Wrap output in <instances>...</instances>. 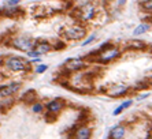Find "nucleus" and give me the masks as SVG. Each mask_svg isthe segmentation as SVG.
I'll return each instance as SVG.
<instances>
[{"label": "nucleus", "mask_w": 152, "mask_h": 139, "mask_svg": "<svg viewBox=\"0 0 152 139\" xmlns=\"http://www.w3.org/2000/svg\"><path fill=\"white\" fill-rule=\"evenodd\" d=\"M119 55H121L119 49L115 48V47H112V48H110V49H107V51L100 52V55H99L97 60H99L100 63H108V61H111V60L116 59Z\"/></svg>", "instance_id": "nucleus-1"}, {"label": "nucleus", "mask_w": 152, "mask_h": 139, "mask_svg": "<svg viewBox=\"0 0 152 139\" xmlns=\"http://www.w3.org/2000/svg\"><path fill=\"white\" fill-rule=\"evenodd\" d=\"M6 66L14 72L24 71L26 68V64H25L24 59H21V57H10V59L6 60Z\"/></svg>", "instance_id": "nucleus-2"}, {"label": "nucleus", "mask_w": 152, "mask_h": 139, "mask_svg": "<svg viewBox=\"0 0 152 139\" xmlns=\"http://www.w3.org/2000/svg\"><path fill=\"white\" fill-rule=\"evenodd\" d=\"M12 44H14V47L21 49V51L29 52V49H32V47H33V41L30 40V38H26V37H18V38L14 40Z\"/></svg>", "instance_id": "nucleus-3"}, {"label": "nucleus", "mask_w": 152, "mask_h": 139, "mask_svg": "<svg viewBox=\"0 0 152 139\" xmlns=\"http://www.w3.org/2000/svg\"><path fill=\"white\" fill-rule=\"evenodd\" d=\"M64 34H66L69 38H71V40H80V38H82V37L86 34V32H85L84 28H80V26H74V28L67 29Z\"/></svg>", "instance_id": "nucleus-4"}, {"label": "nucleus", "mask_w": 152, "mask_h": 139, "mask_svg": "<svg viewBox=\"0 0 152 139\" xmlns=\"http://www.w3.org/2000/svg\"><path fill=\"white\" fill-rule=\"evenodd\" d=\"M93 16H95V6L86 3V6L82 7V11H81V14H80V18L81 19H84V20H89V19H92Z\"/></svg>", "instance_id": "nucleus-5"}, {"label": "nucleus", "mask_w": 152, "mask_h": 139, "mask_svg": "<svg viewBox=\"0 0 152 139\" xmlns=\"http://www.w3.org/2000/svg\"><path fill=\"white\" fill-rule=\"evenodd\" d=\"M21 87V83L19 82H12V83H10L8 86H4V87H1L0 89V95H10V94H12V93H15V92H18V89Z\"/></svg>", "instance_id": "nucleus-6"}, {"label": "nucleus", "mask_w": 152, "mask_h": 139, "mask_svg": "<svg viewBox=\"0 0 152 139\" xmlns=\"http://www.w3.org/2000/svg\"><path fill=\"white\" fill-rule=\"evenodd\" d=\"M81 67H84V61L80 59H69L66 63V68L69 71H77Z\"/></svg>", "instance_id": "nucleus-7"}, {"label": "nucleus", "mask_w": 152, "mask_h": 139, "mask_svg": "<svg viewBox=\"0 0 152 139\" xmlns=\"http://www.w3.org/2000/svg\"><path fill=\"white\" fill-rule=\"evenodd\" d=\"M76 139H89L91 138V130L88 127H80L74 134Z\"/></svg>", "instance_id": "nucleus-8"}, {"label": "nucleus", "mask_w": 152, "mask_h": 139, "mask_svg": "<svg viewBox=\"0 0 152 139\" xmlns=\"http://www.w3.org/2000/svg\"><path fill=\"white\" fill-rule=\"evenodd\" d=\"M126 92H128L126 86H114L111 90H108V95H111V97H121Z\"/></svg>", "instance_id": "nucleus-9"}, {"label": "nucleus", "mask_w": 152, "mask_h": 139, "mask_svg": "<svg viewBox=\"0 0 152 139\" xmlns=\"http://www.w3.org/2000/svg\"><path fill=\"white\" fill-rule=\"evenodd\" d=\"M125 136V128L122 126H116L112 128L111 131V138L112 139H122Z\"/></svg>", "instance_id": "nucleus-10"}, {"label": "nucleus", "mask_w": 152, "mask_h": 139, "mask_svg": "<svg viewBox=\"0 0 152 139\" xmlns=\"http://www.w3.org/2000/svg\"><path fill=\"white\" fill-rule=\"evenodd\" d=\"M62 107H63V104L60 102L59 99H54V101H49L47 104V108H48L49 112H58L62 109Z\"/></svg>", "instance_id": "nucleus-11"}, {"label": "nucleus", "mask_w": 152, "mask_h": 139, "mask_svg": "<svg viewBox=\"0 0 152 139\" xmlns=\"http://www.w3.org/2000/svg\"><path fill=\"white\" fill-rule=\"evenodd\" d=\"M48 51H51V45H49L48 42H39V44L36 45V52L39 55H44V53H47Z\"/></svg>", "instance_id": "nucleus-12"}, {"label": "nucleus", "mask_w": 152, "mask_h": 139, "mask_svg": "<svg viewBox=\"0 0 152 139\" xmlns=\"http://www.w3.org/2000/svg\"><path fill=\"white\" fill-rule=\"evenodd\" d=\"M148 30H149V25L148 23H143V25H140L138 28L134 29L133 34H134V36H140V34H143V33H145V32H148Z\"/></svg>", "instance_id": "nucleus-13"}, {"label": "nucleus", "mask_w": 152, "mask_h": 139, "mask_svg": "<svg viewBox=\"0 0 152 139\" xmlns=\"http://www.w3.org/2000/svg\"><path fill=\"white\" fill-rule=\"evenodd\" d=\"M132 102H133L132 99H129V101H125V102L122 104L121 107H118V108H116V109H115V111H114V116L119 115V113H121V112H122V111H123V109H126V108H129V107H130V105H132Z\"/></svg>", "instance_id": "nucleus-14"}, {"label": "nucleus", "mask_w": 152, "mask_h": 139, "mask_svg": "<svg viewBox=\"0 0 152 139\" xmlns=\"http://www.w3.org/2000/svg\"><path fill=\"white\" fill-rule=\"evenodd\" d=\"M129 47L134 48V49H144L145 44L143 41H130V42H129Z\"/></svg>", "instance_id": "nucleus-15"}, {"label": "nucleus", "mask_w": 152, "mask_h": 139, "mask_svg": "<svg viewBox=\"0 0 152 139\" xmlns=\"http://www.w3.org/2000/svg\"><path fill=\"white\" fill-rule=\"evenodd\" d=\"M41 111H43V105H41V104H34V105H33V112L40 113Z\"/></svg>", "instance_id": "nucleus-16"}, {"label": "nucleus", "mask_w": 152, "mask_h": 139, "mask_svg": "<svg viewBox=\"0 0 152 139\" xmlns=\"http://www.w3.org/2000/svg\"><path fill=\"white\" fill-rule=\"evenodd\" d=\"M45 70H47V66H45V64H41V66H39V67L36 68V72H39V74H43Z\"/></svg>", "instance_id": "nucleus-17"}, {"label": "nucleus", "mask_w": 152, "mask_h": 139, "mask_svg": "<svg viewBox=\"0 0 152 139\" xmlns=\"http://www.w3.org/2000/svg\"><path fill=\"white\" fill-rule=\"evenodd\" d=\"M95 37H96V34H92V36H91V37L88 38V40L82 42V45L85 47V45H88V44H91V42H93V41H95Z\"/></svg>", "instance_id": "nucleus-18"}, {"label": "nucleus", "mask_w": 152, "mask_h": 139, "mask_svg": "<svg viewBox=\"0 0 152 139\" xmlns=\"http://www.w3.org/2000/svg\"><path fill=\"white\" fill-rule=\"evenodd\" d=\"M28 56H32V57H36V59H37V57H39L40 55H39L36 51H29L28 52Z\"/></svg>", "instance_id": "nucleus-19"}, {"label": "nucleus", "mask_w": 152, "mask_h": 139, "mask_svg": "<svg viewBox=\"0 0 152 139\" xmlns=\"http://www.w3.org/2000/svg\"><path fill=\"white\" fill-rule=\"evenodd\" d=\"M19 3V1H6V4H8V6H10V7H14V6H16V4Z\"/></svg>", "instance_id": "nucleus-20"}, {"label": "nucleus", "mask_w": 152, "mask_h": 139, "mask_svg": "<svg viewBox=\"0 0 152 139\" xmlns=\"http://www.w3.org/2000/svg\"><path fill=\"white\" fill-rule=\"evenodd\" d=\"M40 61H41V60L39 59V57H37V59H33V60H32V63H40Z\"/></svg>", "instance_id": "nucleus-21"}]
</instances>
